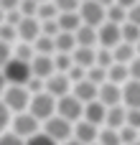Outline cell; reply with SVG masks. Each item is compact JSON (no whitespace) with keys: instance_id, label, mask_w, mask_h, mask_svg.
Segmentation results:
<instances>
[{"instance_id":"6da1fadb","label":"cell","mask_w":140,"mask_h":145,"mask_svg":"<svg viewBox=\"0 0 140 145\" xmlns=\"http://www.w3.org/2000/svg\"><path fill=\"white\" fill-rule=\"evenodd\" d=\"M0 102L10 110V115L26 112V110H28V102H31V92H28L26 87H18V84H8L5 92L0 94Z\"/></svg>"},{"instance_id":"7a4b0ae2","label":"cell","mask_w":140,"mask_h":145,"mask_svg":"<svg viewBox=\"0 0 140 145\" xmlns=\"http://www.w3.org/2000/svg\"><path fill=\"white\" fill-rule=\"evenodd\" d=\"M0 71H3V76H5L8 84L26 87V82L31 79V66H28V61H20V59H15V56H10V59L3 64Z\"/></svg>"},{"instance_id":"3957f363","label":"cell","mask_w":140,"mask_h":145,"mask_svg":"<svg viewBox=\"0 0 140 145\" xmlns=\"http://www.w3.org/2000/svg\"><path fill=\"white\" fill-rule=\"evenodd\" d=\"M28 112L43 122L48 120L51 115H56V97H51L48 92H38V94H31V102H28Z\"/></svg>"},{"instance_id":"277c9868","label":"cell","mask_w":140,"mask_h":145,"mask_svg":"<svg viewBox=\"0 0 140 145\" xmlns=\"http://www.w3.org/2000/svg\"><path fill=\"white\" fill-rule=\"evenodd\" d=\"M10 133H15L18 138H31V135H36L38 130H41V122L26 110V112H15V115H10Z\"/></svg>"},{"instance_id":"5b68a950","label":"cell","mask_w":140,"mask_h":145,"mask_svg":"<svg viewBox=\"0 0 140 145\" xmlns=\"http://www.w3.org/2000/svg\"><path fill=\"white\" fill-rule=\"evenodd\" d=\"M71 125H74V122H69V120H64V117H59V115H51L48 120L41 122V133H46V135H48L51 140H56V143H64V140L71 138Z\"/></svg>"},{"instance_id":"8992f818","label":"cell","mask_w":140,"mask_h":145,"mask_svg":"<svg viewBox=\"0 0 140 145\" xmlns=\"http://www.w3.org/2000/svg\"><path fill=\"white\" fill-rule=\"evenodd\" d=\"M82 110H84V105H82L71 92L56 99V115H59V117H64V120H69V122L82 120Z\"/></svg>"},{"instance_id":"52a82bcc","label":"cell","mask_w":140,"mask_h":145,"mask_svg":"<svg viewBox=\"0 0 140 145\" xmlns=\"http://www.w3.org/2000/svg\"><path fill=\"white\" fill-rule=\"evenodd\" d=\"M77 13H79V20L84 25H92V28H97L105 20V8L97 0H82L79 8H77Z\"/></svg>"},{"instance_id":"ba28073f","label":"cell","mask_w":140,"mask_h":145,"mask_svg":"<svg viewBox=\"0 0 140 145\" xmlns=\"http://www.w3.org/2000/svg\"><path fill=\"white\" fill-rule=\"evenodd\" d=\"M43 92H48L51 97H64V94H69L71 92V82H69V76L66 74H61V71H54L51 76H46L43 79Z\"/></svg>"},{"instance_id":"9c48e42d","label":"cell","mask_w":140,"mask_h":145,"mask_svg":"<svg viewBox=\"0 0 140 145\" xmlns=\"http://www.w3.org/2000/svg\"><path fill=\"white\" fill-rule=\"evenodd\" d=\"M115 43H120V25L117 23H110V20H102L97 25V46L112 48Z\"/></svg>"},{"instance_id":"30bf717a","label":"cell","mask_w":140,"mask_h":145,"mask_svg":"<svg viewBox=\"0 0 140 145\" xmlns=\"http://www.w3.org/2000/svg\"><path fill=\"white\" fill-rule=\"evenodd\" d=\"M97 133H99V127L92 125V122H87V120H77V122L71 125V138L79 140L82 145L97 143Z\"/></svg>"},{"instance_id":"8fae6325","label":"cell","mask_w":140,"mask_h":145,"mask_svg":"<svg viewBox=\"0 0 140 145\" xmlns=\"http://www.w3.org/2000/svg\"><path fill=\"white\" fill-rule=\"evenodd\" d=\"M15 33H18V41L31 43V41L38 38V33H41V23H38V18H36V15H23L20 23L15 25Z\"/></svg>"},{"instance_id":"7c38bea8","label":"cell","mask_w":140,"mask_h":145,"mask_svg":"<svg viewBox=\"0 0 140 145\" xmlns=\"http://www.w3.org/2000/svg\"><path fill=\"white\" fill-rule=\"evenodd\" d=\"M97 102H102L105 107H115V105H122V92H120V84H112V82H102L97 87Z\"/></svg>"},{"instance_id":"4fadbf2b","label":"cell","mask_w":140,"mask_h":145,"mask_svg":"<svg viewBox=\"0 0 140 145\" xmlns=\"http://www.w3.org/2000/svg\"><path fill=\"white\" fill-rule=\"evenodd\" d=\"M28 66H31V76H38V79H46V76L54 74V61L46 54H33V59L28 61Z\"/></svg>"},{"instance_id":"5bb4252c","label":"cell","mask_w":140,"mask_h":145,"mask_svg":"<svg viewBox=\"0 0 140 145\" xmlns=\"http://www.w3.org/2000/svg\"><path fill=\"white\" fill-rule=\"evenodd\" d=\"M71 94H74L82 105H87V102L97 99V84H92V82L84 76L82 82H74V84H71Z\"/></svg>"},{"instance_id":"9a60e30c","label":"cell","mask_w":140,"mask_h":145,"mask_svg":"<svg viewBox=\"0 0 140 145\" xmlns=\"http://www.w3.org/2000/svg\"><path fill=\"white\" fill-rule=\"evenodd\" d=\"M105 112H107V107H105L102 102L92 99V102H87V105H84V110H82V120H87V122H92V125L102 127V122H105Z\"/></svg>"},{"instance_id":"2e32d148","label":"cell","mask_w":140,"mask_h":145,"mask_svg":"<svg viewBox=\"0 0 140 145\" xmlns=\"http://www.w3.org/2000/svg\"><path fill=\"white\" fill-rule=\"evenodd\" d=\"M122 92V107H138L140 110V82L128 79L125 84H120Z\"/></svg>"},{"instance_id":"e0dca14e","label":"cell","mask_w":140,"mask_h":145,"mask_svg":"<svg viewBox=\"0 0 140 145\" xmlns=\"http://www.w3.org/2000/svg\"><path fill=\"white\" fill-rule=\"evenodd\" d=\"M94 48H97V46H94ZM94 48H89V46H74V51H71V64H77V66H82V69L94 66Z\"/></svg>"},{"instance_id":"ac0fdd59","label":"cell","mask_w":140,"mask_h":145,"mask_svg":"<svg viewBox=\"0 0 140 145\" xmlns=\"http://www.w3.org/2000/svg\"><path fill=\"white\" fill-rule=\"evenodd\" d=\"M110 51H112V61H115V64H130V61L135 59V46H133V43H125V41L115 43Z\"/></svg>"},{"instance_id":"d6986e66","label":"cell","mask_w":140,"mask_h":145,"mask_svg":"<svg viewBox=\"0 0 140 145\" xmlns=\"http://www.w3.org/2000/svg\"><path fill=\"white\" fill-rule=\"evenodd\" d=\"M122 125H125V107H122V105H115V107H107L102 127H112V130H120Z\"/></svg>"},{"instance_id":"ffe728a7","label":"cell","mask_w":140,"mask_h":145,"mask_svg":"<svg viewBox=\"0 0 140 145\" xmlns=\"http://www.w3.org/2000/svg\"><path fill=\"white\" fill-rule=\"evenodd\" d=\"M74 41H77V46H89V48H94V46H97V28L82 23V25L74 31Z\"/></svg>"},{"instance_id":"44dd1931","label":"cell","mask_w":140,"mask_h":145,"mask_svg":"<svg viewBox=\"0 0 140 145\" xmlns=\"http://www.w3.org/2000/svg\"><path fill=\"white\" fill-rule=\"evenodd\" d=\"M56 23H59V31H69V33H74V31L82 25V20H79V13H77V10L59 13V15H56Z\"/></svg>"},{"instance_id":"7402d4cb","label":"cell","mask_w":140,"mask_h":145,"mask_svg":"<svg viewBox=\"0 0 140 145\" xmlns=\"http://www.w3.org/2000/svg\"><path fill=\"white\" fill-rule=\"evenodd\" d=\"M74 46H77L74 33H69V31H59V33L54 36V54H56V51H61V54H71Z\"/></svg>"},{"instance_id":"603a6c76","label":"cell","mask_w":140,"mask_h":145,"mask_svg":"<svg viewBox=\"0 0 140 145\" xmlns=\"http://www.w3.org/2000/svg\"><path fill=\"white\" fill-rule=\"evenodd\" d=\"M120 41H125V43H138L140 41V25L135 23H130V20H125V23H120Z\"/></svg>"},{"instance_id":"cb8c5ba5","label":"cell","mask_w":140,"mask_h":145,"mask_svg":"<svg viewBox=\"0 0 140 145\" xmlns=\"http://www.w3.org/2000/svg\"><path fill=\"white\" fill-rule=\"evenodd\" d=\"M128 79H130L128 64H112V66H107V82H112V84H125Z\"/></svg>"},{"instance_id":"d4e9b609","label":"cell","mask_w":140,"mask_h":145,"mask_svg":"<svg viewBox=\"0 0 140 145\" xmlns=\"http://www.w3.org/2000/svg\"><path fill=\"white\" fill-rule=\"evenodd\" d=\"M31 46H33V54H46V56L54 54V38H51V36L38 33V38H33Z\"/></svg>"},{"instance_id":"484cf974","label":"cell","mask_w":140,"mask_h":145,"mask_svg":"<svg viewBox=\"0 0 140 145\" xmlns=\"http://www.w3.org/2000/svg\"><path fill=\"white\" fill-rule=\"evenodd\" d=\"M105 20H110V23H125V8L122 5H117V3H112V5H107L105 8Z\"/></svg>"},{"instance_id":"4316f807","label":"cell","mask_w":140,"mask_h":145,"mask_svg":"<svg viewBox=\"0 0 140 145\" xmlns=\"http://www.w3.org/2000/svg\"><path fill=\"white\" fill-rule=\"evenodd\" d=\"M10 51H13V56L20 59V61H31V59H33V46L26 43V41H15Z\"/></svg>"},{"instance_id":"83f0119b","label":"cell","mask_w":140,"mask_h":145,"mask_svg":"<svg viewBox=\"0 0 140 145\" xmlns=\"http://www.w3.org/2000/svg\"><path fill=\"white\" fill-rule=\"evenodd\" d=\"M97 145H120V135L112 127H99L97 133Z\"/></svg>"},{"instance_id":"f1b7e54d","label":"cell","mask_w":140,"mask_h":145,"mask_svg":"<svg viewBox=\"0 0 140 145\" xmlns=\"http://www.w3.org/2000/svg\"><path fill=\"white\" fill-rule=\"evenodd\" d=\"M56 15H59V10H56V5H54L51 0L38 3V8H36V18H38V20H51V18H56Z\"/></svg>"},{"instance_id":"f546056e","label":"cell","mask_w":140,"mask_h":145,"mask_svg":"<svg viewBox=\"0 0 140 145\" xmlns=\"http://www.w3.org/2000/svg\"><path fill=\"white\" fill-rule=\"evenodd\" d=\"M51 61H54V71L66 74L69 66H71V54H61V51H56V54H51Z\"/></svg>"},{"instance_id":"4dcf8cb0","label":"cell","mask_w":140,"mask_h":145,"mask_svg":"<svg viewBox=\"0 0 140 145\" xmlns=\"http://www.w3.org/2000/svg\"><path fill=\"white\" fill-rule=\"evenodd\" d=\"M94 64H97V66H102V69L112 66V64H115V61H112V51H110V48L97 46V48H94Z\"/></svg>"},{"instance_id":"1f68e13d","label":"cell","mask_w":140,"mask_h":145,"mask_svg":"<svg viewBox=\"0 0 140 145\" xmlns=\"http://www.w3.org/2000/svg\"><path fill=\"white\" fill-rule=\"evenodd\" d=\"M87 79H89L92 84H97V87H99L102 82H107V69H102V66H97V64H94V66H89V69H87Z\"/></svg>"},{"instance_id":"d6a6232c","label":"cell","mask_w":140,"mask_h":145,"mask_svg":"<svg viewBox=\"0 0 140 145\" xmlns=\"http://www.w3.org/2000/svg\"><path fill=\"white\" fill-rule=\"evenodd\" d=\"M0 41L3 43H15L18 41V33H15V25H10V23H0Z\"/></svg>"},{"instance_id":"836d02e7","label":"cell","mask_w":140,"mask_h":145,"mask_svg":"<svg viewBox=\"0 0 140 145\" xmlns=\"http://www.w3.org/2000/svg\"><path fill=\"white\" fill-rule=\"evenodd\" d=\"M117 135H120V145H130V143L138 140V130L130 127V125H122V127L117 130Z\"/></svg>"},{"instance_id":"e575fe53","label":"cell","mask_w":140,"mask_h":145,"mask_svg":"<svg viewBox=\"0 0 140 145\" xmlns=\"http://www.w3.org/2000/svg\"><path fill=\"white\" fill-rule=\"evenodd\" d=\"M125 125L140 130V110L138 107H125Z\"/></svg>"},{"instance_id":"d590c367","label":"cell","mask_w":140,"mask_h":145,"mask_svg":"<svg viewBox=\"0 0 140 145\" xmlns=\"http://www.w3.org/2000/svg\"><path fill=\"white\" fill-rule=\"evenodd\" d=\"M26 145H59L56 140H51L46 133H36V135H31V138H26Z\"/></svg>"},{"instance_id":"8d00e7d4","label":"cell","mask_w":140,"mask_h":145,"mask_svg":"<svg viewBox=\"0 0 140 145\" xmlns=\"http://www.w3.org/2000/svg\"><path fill=\"white\" fill-rule=\"evenodd\" d=\"M38 23H41V33H43V36H51V38H54V36L59 33L56 18H51V20H38Z\"/></svg>"},{"instance_id":"74e56055","label":"cell","mask_w":140,"mask_h":145,"mask_svg":"<svg viewBox=\"0 0 140 145\" xmlns=\"http://www.w3.org/2000/svg\"><path fill=\"white\" fill-rule=\"evenodd\" d=\"M0 145H26V140H23V138H18L15 133L5 130V133H0Z\"/></svg>"},{"instance_id":"f35d334b","label":"cell","mask_w":140,"mask_h":145,"mask_svg":"<svg viewBox=\"0 0 140 145\" xmlns=\"http://www.w3.org/2000/svg\"><path fill=\"white\" fill-rule=\"evenodd\" d=\"M66 76H69V82H71V84H74V82H82V79L87 76V69H82V66L71 64V66H69V71H66Z\"/></svg>"},{"instance_id":"ab89813d","label":"cell","mask_w":140,"mask_h":145,"mask_svg":"<svg viewBox=\"0 0 140 145\" xmlns=\"http://www.w3.org/2000/svg\"><path fill=\"white\" fill-rule=\"evenodd\" d=\"M36 8H38L36 0H18V10H20V15H36Z\"/></svg>"},{"instance_id":"60d3db41","label":"cell","mask_w":140,"mask_h":145,"mask_svg":"<svg viewBox=\"0 0 140 145\" xmlns=\"http://www.w3.org/2000/svg\"><path fill=\"white\" fill-rule=\"evenodd\" d=\"M54 5H56V10L59 13H66V10H77L79 8V0H51Z\"/></svg>"},{"instance_id":"b9f144b4","label":"cell","mask_w":140,"mask_h":145,"mask_svg":"<svg viewBox=\"0 0 140 145\" xmlns=\"http://www.w3.org/2000/svg\"><path fill=\"white\" fill-rule=\"evenodd\" d=\"M26 89H28L31 94H38V92H43V79H38V76H31V79L26 82Z\"/></svg>"},{"instance_id":"7bdbcfd3","label":"cell","mask_w":140,"mask_h":145,"mask_svg":"<svg viewBox=\"0 0 140 145\" xmlns=\"http://www.w3.org/2000/svg\"><path fill=\"white\" fill-rule=\"evenodd\" d=\"M125 20H130V23L140 25V3H135L133 8H128V10H125Z\"/></svg>"},{"instance_id":"ee69618b","label":"cell","mask_w":140,"mask_h":145,"mask_svg":"<svg viewBox=\"0 0 140 145\" xmlns=\"http://www.w3.org/2000/svg\"><path fill=\"white\" fill-rule=\"evenodd\" d=\"M8 125H10V110L0 102V133H5V130H8Z\"/></svg>"},{"instance_id":"f6af8a7d","label":"cell","mask_w":140,"mask_h":145,"mask_svg":"<svg viewBox=\"0 0 140 145\" xmlns=\"http://www.w3.org/2000/svg\"><path fill=\"white\" fill-rule=\"evenodd\" d=\"M128 74H130V79L140 82V56H135V59L128 64Z\"/></svg>"},{"instance_id":"bcb514c9","label":"cell","mask_w":140,"mask_h":145,"mask_svg":"<svg viewBox=\"0 0 140 145\" xmlns=\"http://www.w3.org/2000/svg\"><path fill=\"white\" fill-rule=\"evenodd\" d=\"M20 18H23V15H20V10H18V8H13V10H5V20H3V23L18 25V23H20Z\"/></svg>"},{"instance_id":"7dc6e473","label":"cell","mask_w":140,"mask_h":145,"mask_svg":"<svg viewBox=\"0 0 140 145\" xmlns=\"http://www.w3.org/2000/svg\"><path fill=\"white\" fill-rule=\"evenodd\" d=\"M10 48H13L10 43H3V41H0V69H3V64L13 56V51H10Z\"/></svg>"},{"instance_id":"c3c4849f","label":"cell","mask_w":140,"mask_h":145,"mask_svg":"<svg viewBox=\"0 0 140 145\" xmlns=\"http://www.w3.org/2000/svg\"><path fill=\"white\" fill-rule=\"evenodd\" d=\"M0 8L3 10H13V8H18V0H0Z\"/></svg>"},{"instance_id":"681fc988","label":"cell","mask_w":140,"mask_h":145,"mask_svg":"<svg viewBox=\"0 0 140 145\" xmlns=\"http://www.w3.org/2000/svg\"><path fill=\"white\" fill-rule=\"evenodd\" d=\"M115 3H117V5H122V8L128 10V8H133V5H135L138 0H115Z\"/></svg>"},{"instance_id":"f907efd6","label":"cell","mask_w":140,"mask_h":145,"mask_svg":"<svg viewBox=\"0 0 140 145\" xmlns=\"http://www.w3.org/2000/svg\"><path fill=\"white\" fill-rule=\"evenodd\" d=\"M5 87H8V82H5V76H3V71H0V94L5 92Z\"/></svg>"},{"instance_id":"816d5d0a","label":"cell","mask_w":140,"mask_h":145,"mask_svg":"<svg viewBox=\"0 0 140 145\" xmlns=\"http://www.w3.org/2000/svg\"><path fill=\"white\" fill-rule=\"evenodd\" d=\"M59 145H82L79 140H74V138H69V140H64V143H59Z\"/></svg>"},{"instance_id":"f5cc1de1","label":"cell","mask_w":140,"mask_h":145,"mask_svg":"<svg viewBox=\"0 0 140 145\" xmlns=\"http://www.w3.org/2000/svg\"><path fill=\"white\" fill-rule=\"evenodd\" d=\"M97 3H99V5H102V8H107V5H112V3H115V0H97Z\"/></svg>"},{"instance_id":"db71d44e","label":"cell","mask_w":140,"mask_h":145,"mask_svg":"<svg viewBox=\"0 0 140 145\" xmlns=\"http://www.w3.org/2000/svg\"><path fill=\"white\" fill-rule=\"evenodd\" d=\"M135 56H140V41L135 43Z\"/></svg>"},{"instance_id":"11a10c76","label":"cell","mask_w":140,"mask_h":145,"mask_svg":"<svg viewBox=\"0 0 140 145\" xmlns=\"http://www.w3.org/2000/svg\"><path fill=\"white\" fill-rule=\"evenodd\" d=\"M3 20H5V10L0 8V23H3Z\"/></svg>"},{"instance_id":"9f6ffc18","label":"cell","mask_w":140,"mask_h":145,"mask_svg":"<svg viewBox=\"0 0 140 145\" xmlns=\"http://www.w3.org/2000/svg\"><path fill=\"white\" fill-rule=\"evenodd\" d=\"M130 145H140V140H135V143H130Z\"/></svg>"},{"instance_id":"6f0895ef","label":"cell","mask_w":140,"mask_h":145,"mask_svg":"<svg viewBox=\"0 0 140 145\" xmlns=\"http://www.w3.org/2000/svg\"><path fill=\"white\" fill-rule=\"evenodd\" d=\"M36 3H46V0H36Z\"/></svg>"},{"instance_id":"680465c9","label":"cell","mask_w":140,"mask_h":145,"mask_svg":"<svg viewBox=\"0 0 140 145\" xmlns=\"http://www.w3.org/2000/svg\"><path fill=\"white\" fill-rule=\"evenodd\" d=\"M138 140H140V130H138Z\"/></svg>"},{"instance_id":"91938a15","label":"cell","mask_w":140,"mask_h":145,"mask_svg":"<svg viewBox=\"0 0 140 145\" xmlns=\"http://www.w3.org/2000/svg\"><path fill=\"white\" fill-rule=\"evenodd\" d=\"M92 145H97V143H92Z\"/></svg>"},{"instance_id":"94428289","label":"cell","mask_w":140,"mask_h":145,"mask_svg":"<svg viewBox=\"0 0 140 145\" xmlns=\"http://www.w3.org/2000/svg\"><path fill=\"white\" fill-rule=\"evenodd\" d=\"M79 3H82V0H79Z\"/></svg>"},{"instance_id":"6125c7cd","label":"cell","mask_w":140,"mask_h":145,"mask_svg":"<svg viewBox=\"0 0 140 145\" xmlns=\"http://www.w3.org/2000/svg\"><path fill=\"white\" fill-rule=\"evenodd\" d=\"M138 3H140V0H138Z\"/></svg>"}]
</instances>
